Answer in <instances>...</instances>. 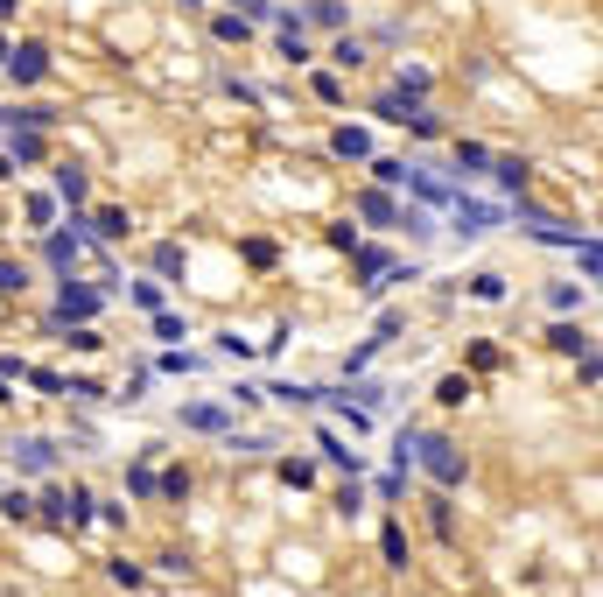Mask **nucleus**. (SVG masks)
<instances>
[{"mask_svg":"<svg viewBox=\"0 0 603 597\" xmlns=\"http://www.w3.org/2000/svg\"><path fill=\"white\" fill-rule=\"evenodd\" d=\"M414 450H421V464H428L435 485H463V450L449 436H414Z\"/></svg>","mask_w":603,"mask_h":597,"instance_id":"nucleus-1","label":"nucleus"},{"mask_svg":"<svg viewBox=\"0 0 603 597\" xmlns=\"http://www.w3.org/2000/svg\"><path fill=\"white\" fill-rule=\"evenodd\" d=\"M92 317H99V289L63 281V289H56V324H92Z\"/></svg>","mask_w":603,"mask_h":597,"instance_id":"nucleus-2","label":"nucleus"},{"mask_svg":"<svg viewBox=\"0 0 603 597\" xmlns=\"http://www.w3.org/2000/svg\"><path fill=\"white\" fill-rule=\"evenodd\" d=\"M7 71H15V84H43V78H50V43H22V50H7Z\"/></svg>","mask_w":603,"mask_h":597,"instance_id":"nucleus-3","label":"nucleus"},{"mask_svg":"<svg viewBox=\"0 0 603 597\" xmlns=\"http://www.w3.org/2000/svg\"><path fill=\"white\" fill-rule=\"evenodd\" d=\"M449 204H456V232L463 240H477V232L499 225V204H477V197H449Z\"/></svg>","mask_w":603,"mask_h":597,"instance_id":"nucleus-4","label":"nucleus"},{"mask_svg":"<svg viewBox=\"0 0 603 597\" xmlns=\"http://www.w3.org/2000/svg\"><path fill=\"white\" fill-rule=\"evenodd\" d=\"M358 218H372V225H400V204L386 191H358Z\"/></svg>","mask_w":603,"mask_h":597,"instance_id":"nucleus-5","label":"nucleus"},{"mask_svg":"<svg viewBox=\"0 0 603 597\" xmlns=\"http://www.w3.org/2000/svg\"><path fill=\"white\" fill-rule=\"evenodd\" d=\"M84 191H92V176H84L78 162H56V197H63V204H84Z\"/></svg>","mask_w":603,"mask_h":597,"instance_id":"nucleus-6","label":"nucleus"},{"mask_svg":"<svg viewBox=\"0 0 603 597\" xmlns=\"http://www.w3.org/2000/svg\"><path fill=\"white\" fill-rule=\"evenodd\" d=\"M330 148H337L344 162H365V155H372V141H365V127H337V134H330Z\"/></svg>","mask_w":603,"mask_h":597,"instance_id":"nucleus-7","label":"nucleus"},{"mask_svg":"<svg viewBox=\"0 0 603 597\" xmlns=\"http://www.w3.org/2000/svg\"><path fill=\"white\" fill-rule=\"evenodd\" d=\"M92 232H99V240H127V232H133V218L120 211V204H105V211H92Z\"/></svg>","mask_w":603,"mask_h":597,"instance_id":"nucleus-8","label":"nucleus"},{"mask_svg":"<svg viewBox=\"0 0 603 597\" xmlns=\"http://www.w3.org/2000/svg\"><path fill=\"white\" fill-rule=\"evenodd\" d=\"M548 345H554V352H569V358H582V352H589V330H582V324H554Z\"/></svg>","mask_w":603,"mask_h":597,"instance_id":"nucleus-9","label":"nucleus"},{"mask_svg":"<svg viewBox=\"0 0 603 597\" xmlns=\"http://www.w3.org/2000/svg\"><path fill=\"white\" fill-rule=\"evenodd\" d=\"M428 84H435V78H428V71H421V64H400L394 92H400V99H414V106H421V99H428Z\"/></svg>","mask_w":603,"mask_h":597,"instance_id":"nucleus-10","label":"nucleus"},{"mask_svg":"<svg viewBox=\"0 0 603 597\" xmlns=\"http://www.w3.org/2000/svg\"><path fill=\"white\" fill-rule=\"evenodd\" d=\"M7 162H43V134H35V127L7 134Z\"/></svg>","mask_w":603,"mask_h":597,"instance_id":"nucleus-11","label":"nucleus"},{"mask_svg":"<svg viewBox=\"0 0 603 597\" xmlns=\"http://www.w3.org/2000/svg\"><path fill=\"white\" fill-rule=\"evenodd\" d=\"M456 169H463V176H484V169H491V148H484V141H456Z\"/></svg>","mask_w":603,"mask_h":597,"instance_id":"nucleus-12","label":"nucleus"},{"mask_svg":"<svg viewBox=\"0 0 603 597\" xmlns=\"http://www.w3.org/2000/svg\"><path fill=\"white\" fill-rule=\"evenodd\" d=\"M302 22H316V28H344L351 15H344V0H309V7H302Z\"/></svg>","mask_w":603,"mask_h":597,"instance_id":"nucleus-13","label":"nucleus"},{"mask_svg":"<svg viewBox=\"0 0 603 597\" xmlns=\"http://www.w3.org/2000/svg\"><path fill=\"white\" fill-rule=\"evenodd\" d=\"M330 64H337V71H358V64H365V43H358V35H337V43H330Z\"/></svg>","mask_w":603,"mask_h":597,"instance_id":"nucleus-14","label":"nucleus"},{"mask_svg":"<svg viewBox=\"0 0 603 597\" xmlns=\"http://www.w3.org/2000/svg\"><path fill=\"white\" fill-rule=\"evenodd\" d=\"M15 464H22V471H50V464H56V450L43 443V436H28V443H22V457H15Z\"/></svg>","mask_w":603,"mask_h":597,"instance_id":"nucleus-15","label":"nucleus"},{"mask_svg":"<svg viewBox=\"0 0 603 597\" xmlns=\"http://www.w3.org/2000/svg\"><path fill=\"white\" fill-rule=\"evenodd\" d=\"M499 183H505V191H526V183H533V162H526V155H505V162H499Z\"/></svg>","mask_w":603,"mask_h":597,"instance_id":"nucleus-16","label":"nucleus"},{"mask_svg":"<svg viewBox=\"0 0 603 597\" xmlns=\"http://www.w3.org/2000/svg\"><path fill=\"white\" fill-rule=\"evenodd\" d=\"M183 422H190V429H225V407H218V401H197V407H183Z\"/></svg>","mask_w":603,"mask_h":597,"instance_id":"nucleus-17","label":"nucleus"},{"mask_svg":"<svg viewBox=\"0 0 603 597\" xmlns=\"http://www.w3.org/2000/svg\"><path fill=\"white\" fill-rule=\"evenodd\" d=\"M435 401H443V407H463V401H471V373H449V380L435 387Z\"/></svg>","mask_w":603,"mask_h":597,"instance_id":"nucleus-18","label":"nucleus"},{"mask_svg":"<svg viewBox=\"0 0 603 597\" xmlns=\"http://www.w3.org/2000/svg\"><path fill=\"white\" fill-rule=\"evenodd\" d=\"M372 113H379V120H386V127H400V120H407V113H414V99H400V92H386V99H372Z\"/></svg>","mask_w":603,"mask_h":597,"instance_id":"nucleus-19","label":"nucleus"},{"mask_svg":"<svg viewBox=\"0 0 603 597\" xmlns=\"http://www.w3.org/2000/svg\"><path fill=\"white\" fill-rule=\"evenodd\" d=\"M210 35H218V43H238V50H246V15H218V22H210Z\"/></svg>","mask_w":603,"mask_h":597,"instance_id":"nucleus-20","label":"nucleus"},{"mask_svg":"<svg viewBox=\"0 0 603 597\" xmlns=\"http://www.w3.org/2000/svg\"><path fill=\"white\" fill-rule=\"evenodd\" d=\"M28 289V268L22 260H0V296H22Z\"/></svg>","mask_w":603,"mask_h":597,"instance_id":"nucleus-21","label":"nucleus"},{"mask_svg":"<svg viewBox=\"0 0 603 597\" xmlns=\"http://www.w3.org/2000/svg\"><path fill=\"white\" fill-rule=\"evenodd\" d=\"M50 260L56 268H78V240L71 232H50Z\"/></svg>","mask_w":603,"mask_h":597,"instance_id":"nucleus-22","label":"nucleus"},{"mask_svg":"<svg viewBox=\"0 0 603 597\" xmlns=\"http://www.w3.org/2000/svg\"><path fill=\"white\" fill-rule=\"evenodd\" d=\"M351 260H358V274H386V246H351Z\"/></svg>","mask_w":603,"mask_h":597,"instance_id":"nucleus-23","label":"nucleus"},{"mask_svg":"<svg viewBox=\"0 0 603 597\" xmlns=\"http://www.w3.org/2000/svg\"><path fill=\"white\" fill-rule=\"evenodd\" d=\"M379 548H386V563H394V570H407V534H400V527H386Z\"/></svg>","mask_w":603,"mask_h":597,"instance_id":"nucleus-24","label":"nucleus"},{"mask_svg":"<svg viewBox=\"0 0 603 597\" xmlns=\"http://www.w3.org/2000/svg\"><path fill=\"white\" fill-rule=\"evenodd\" d=\"M372 176H379V191H394L400 176H407V162H394V155H379V162H372Z\"/></svg>","mask_w":603,"mask_h":597,"instance_id":"nucleus-25","label":"nucleus"},{"mask_svg":"<svg viewBox=\"0 0 603 597\" xmlns=\"http://www.w3.org/2000/svg\"><path fill=\"white\" fill-rule=\"evenodd\" d=\"M471 296H477V302H499V296H505V281H499V274H477Z\"/></svg>","mask_w":603,"mask_h":597,"instance_id":"nucleus-26","label":"nucleus"},{"mask_svg":"<svg viewBox=\"0 0 603 597\" xmlns=\"http://www.w3.org/2000/svg\"><path fill=\"white\" fill-rule=\"evenodd\" d=\"M155 338H190L183 317H169V309H155Z\"/></svg>","mask_w":603,"mask_h":597,"instance_id":"nucleus-27","label":"nucleus"},{"mask_svg":"<svg viewBox=\"0 0 603 597\" xmlns=\"http://www.w3.org/2000/svg\"><path fill=\"white\" fill-rule=\"evenodd\" d=\"M7 15H15V0H0V22H7Z\"/></svg>","mask_w":603,"mask_h":597,"instance_id":"nucleus-28","label":"nucleus"},{"mask_svg":"<svg viewBox=\"0 0 603 597\" xmlns=\"http://www.w3.org/2000/svg\"><path fill=\"white\" fill-rule=\"evenodd\" d=\"M0 64H7V35H0Z\"/></svg>","mask_w":603,"mask_h":597,"instance_id":"nucleus-29","label":"nucleus"},{"mask_svg":"<svg viewBox=\"0 0 603 597\" xmlns=\"http://www.w3.org/2000/svg\"><path fill=\"white\" fill-rule=\"evenodd\" d=\"M7 169H15V162H7V155H0V176H7Z\"/></svg>","mask_w":603,"mask_h":597,"instance_id":"nucleus-30","label":"nucleus"},{"mask_svg":"<svg viewBox=\"0 0 603 597\" xmlns=\"http://www.w3.org/2000/svg\"><path fill=\"white\" fill-rule=\"evenodd\" d=\"M183 7H197V0H183Z\"/></svg>","mask_w":603,"mask_h":597,"instance_id":"nucleus-31","label":"nucleus"}]
</instances>
